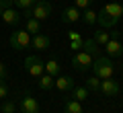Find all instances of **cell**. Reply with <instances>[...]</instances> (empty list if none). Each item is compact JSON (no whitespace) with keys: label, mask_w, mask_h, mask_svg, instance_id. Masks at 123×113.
<instances>
[{"label":"cell","mask_w":123,"mask_h":113,"mask_svg":"<svg viewBox=\"0 0 123 113\" xmlns=\"http://www.w3.org/2000/svg\"><path fill=\"white\" fill-rule=\"evenodd\" d=\"M45 74L53 76V78L62 74V68H60V64H57V60H49V62H45Z\"/></svg>","instance_id":"cell-20"},{"label":"cell","mask_w":123,"mask_h":113,"mask_svg":"<svg viewBox=\"0 0 123 113\" xmlns=\"http://www.w3.org/2000/svg\"><path fill=\"white\" fill-rule=\"evenodd\" d=\"M6 76H8V68L0 62V80H6Z\"/></svg>","instance_id":"cell-28"},{"label":"cell","mask_w":123,"mask_h":113,"mask_svg":"<svg viewBox=\"0 0 123 113\" xmlns=\"http://www.w3.org/2000/svg\"><path fill=\"white\" fill-rule=\"evenodd\" d=\"M123 17V4L121 2H109L97 13V23L101 25V29H115L119 21Z\"/></svg>","instance_id":"cell-1"},{"label":"cell","mask_w":123,"mask_h":113,"mask_svg":"<svg viewBox=\"0 0 123 113\" xmlns=\"http://www.w3.org/2000/svg\"><path fill=\"white\" fill-rule=\"evenodd\" d=\"M14 2V8H18V10H29V8H33V4H35L37 0H12Z\"/></svg>","instance_id":"cell-22"},{"label":"cell","mask_w":123,"mask_h":113,"mask_svg":"<svg viewBox=\"0 0 123 113\" xmlns=\"http://www.w3.org/2000/svg\"><path fill=\"white\" fill-rule=\"evenodd\" d=\"M68 37H70V41H80V39H84L82 35L76 33V31H70V35H68Z\"/></svg>","instance_id":"cell-29"},{"label":"cell","mask_w":123,"mask_h":113,"mask_svg":"<svg viewBox=\"0 0 123 113\" xmlns=\"http://www.w3.org/2000/svg\"><path fill=\"white\" fill-rule=\"evenodd\" d=\"M37 84H39V88H41V91H51V88L55 86V78L43 72V74L39 76V78H37Z\"/></svg>","instance_id":"cell-15"},{"label":"cell","mask_w":123,"mask_h":113,"mask_svg":"<svg viewBox=\"0 0 123 113\" xmlns=\"http://www.w3.org/2000/svg\"><path fill=\"white\" fill-rule=\"evenodd\" d=\"M25 70L33 76V78H39L41 74L45 72V62L41 60L39 56H35V53H33V56H27L25 58Z\"/></svg>","instance_id":"cell-4"},{"label":"cell","mask_w":123,"mask_h":113,"mask_svg":"<svg viewBox=\"0 0 123 113\" xmlns=\"http://www.w3.org/2000/svg\"><path fill=\"white\" fill-rule=\"evenodd\" d=\"M74 78H70V76H64V74H60V76H55V88L60 93H70L72 88H74Z\"/></svg>","instance_id":"cell-12"},{"label":"cell","mask_w":123,"mask_h":113,"mask_svg":"<svg viewBox=\"0 0 123 113\" xmlns=\"http://www.w3.org/2000/svg\"><path fill=\"white\" fill-rule=\"evenodd\" d=\"M31 45H33V49H37V52H45V49H49V45H51V39H49L47 35L43 33H37L33 39H31Z\"/></svg>","instance_id":"cell-11"},{"label":"cell","mask_w":123,"mask_h":113,"mask_svg":"<svg viewBox=\"0 0 123 113\" xmlns=\"http://www.w3.org/2000/svg\"><path fill=\"white\" fill-rule=\"evenodd\" d=\"M10 6H14V2H12V0H0V14L4 13L6 8H10Z\"/></svg>","instance_id":"cell-27"},{"label":"cell","mask_w":123,"mask_h":113,"mask_svg":"<svg viewBox=\"0 0 123 113\" xmlns=\"http://www.w3.org/2000/svg\"><path fill=\"white\" fill-rule=\"evenodd\" d=\"M25 31L31 33V35L41 33V21H37V19H33V17H25Z\"/></svg>","instance_id":"cell-14"},{"label":"cell","mask_w":123,"mask_h":113,"mask_svg":"<svg viewBox=\"0 0 123 113\" xmlns=\"http://www.w3.org/2000/svg\"><path fill=\"white\" fill-rule=\"evenodd\" d=\"M80 8H76L74 4L72 6H68V8H64L62 10V21L64 23H76V21H80Z\"/></svg>","instance_id":"cell-13"},{"label":"cell","mask_w":123,"mask_h":113,"mask_svg":"<svg viewBox=\"0 0 123 113\" xmlns=\"http://www.w3.org/2000/svg\"><path fill=\"white\" fill-rule=\"evenodd\" d=\"M103 47H105V52H107L109 58H121L123 56V45H121V41H119L117 31H111V39L107 41Z\"/></svg>","instance_id":"cell-6"},{"label":"cell","mask_w":123,"mask_h":113,"mask_svg":"<svg viewBox=\"0 0 123 113\" xmlns=\"http://www.w3.org/2000/svg\"><path fill=\"white\" fill-rule=\"evenodd\" d=\"M64 113H84L82 111V103L74 99H68L66 105H64Z\"/></svg>","instance_id":"cell-19"},{"label":"cell","mask_w":123,"mask_h":113,"mask_svg":"<svg viewBox=\"0 0 123 113\" xmlns=\"http://www.w3.org/2000/svg\"><path fill=\"white\" fill-rule=\"evenodd\" d=\"M21 113H39V103H37L35 97H31V95H25L21 99Z\"/></svg>","instance_id":"cell-10"},{"label":"cell","mask_w":123,"mask_h":113,"mask_svg":"<svg viewBox=\"0 0 123 113\" xmlns=\"http://www.w3.org/2000/svg\"><path fill=\"white\" fill-rule=\"evenodd\" d=\"M0 19L6 23V25H10V27H17V25H21V21H23V17H21V10L18 8H14V6H10V8H6L4 13L0 14Z\"/></svg>","instance_id":"cell-9"},{"label":"cell","mask_w":123,"mask_h":113,"mask_svg":"<svg viewBox=\"0 0 123 113\" xmlns=\"http://www.w3.org/2000/svg\"><path fill=\"white\" fill-rule=\"evenodd\" d=\"M109 39H111V33H107L105 29H97L94 33H92V41H94L97 45H105Z\"/></svg>","instance_id":"cell-18"},{"label":"cell","mask_w":123,"mask_h":113,"mask_svg":"<svg viewBox=\"0 0 123 113\" xmlns=\"http://www.w3.org/2000/svg\"><path fill=\"white\" fill-rule=\"evenodd\" d=\"M98 91H101L105 97L113 99V97L119 95V80H115V78H105V80H101V88H98Z\"/></svg>","instance_id":"cell-8"},{"label":"cell","mask_w":123,"mask_h":113,"mask_svg":"<svg viewBox=\"0 0 123 113\" xmlns=\"http://www.w3.org/2000/svg\"><path fill=\"white\" fill-rule=\"evenodd\" d=\"M82 41H84V39H80V41H70V49H82Z\"/></svg>","instance_id":"cell-30"},{"label":"cell","mask_w":123,"mask_h":113,"mask_svg":"<svg viewBox=\"0 0 123 113\" xmlns=\"http://www.w3.org/2000/svg\"><path fill=\"white\" fill-rule=\"evenodd\" d=\"M70 99H74V101H86L88 99V88L86 86H78V84H74V88H72V97Z\"/></svg>","instance_id":"cell-17"},{"label":"cell","mask_w":123,"mask_h":113,"mask_svg":"<svg viewBox=\"0 0 123 113\" xmlns=\"http://www.w3.org/2000/svg\"><path fill=\"white\" fill-rule=\"evenodd\" d=\"M82 52L90 53L92 58H98V56H101V49H98V45L94 43L92 39H84V41H82Z\"/></svg>","instance_id":"cell-16"},{"label":"cell","mask_w":123,"mask_h":113,"mask_svg":"<svg viewBox=\"0 0 123 113\" xmlns=\"http://www.w3.org/2000/svg\"><path fill=\"white\" fill-rule=\"evenodd\" d=\"M0 109H2V113H14L17 105H14V101H4V103H0Z\"/></svg>","instance_id":"cell-24"},{"label":"cell","mask_w":123,"mask_h":113,"mask_svg":"<svg viewBox=\"0 0 123 113\" xmlns=\"http://www.w3.org/2000/svg\"><path fill=\"white\" fill-rule=\"evenodd\" d=\"M90 70H92V74H94L97 78H101V80L113 78V74H115V66H113V62H111V58L103 56V53L92 60V68Z\"/></svg>","instance_id":"cell-2"},{"label":"cell","mask_w":123,"mask_h":113,"mask_svg":"<svg viewBox=\"0 0 123 113\" xmlns=\"http://www.w3.org/2000/svg\"><path fill=\"white\" fill-rule=\"evenodd\" d=\"M0 113H2V109H0Z\"/></svg>","instance_id":"cell-31"},{"label":"cell","mask_w":123,"mask_h":113,"mask_svg":"<svg viewBox=\"0 0 123 113\" xmlns=\"http://www.w3.org/2000/svg\"><path fill=\"white\" fill-rule=\"evenodd\" d=\"M92 60H94V58H92L90 53H86V52H76L74 58H72V66H74L78 72H84V74H86V70L92 68Z\"/></svg>","instance_id":"cell-7"},{"label":"cell","mask_w":123,"mask_h":113,"mask_svg":"<svg viewBox=\"0 0 123 113\" xmlns=\"http://www.w3.org/2000/svg\"><path fill=\"white\" fill-rule=\"evenodd\" d=\"M8 43L12 49H27L31 45V33H27L25 29H17V31L10 33Z\"/></svg>","instance_id":"cell-3"},{"label":"cell","mask_w":123,"mask_h":113,"mask_svg":"<svg viewBox=\"0 0 123 113\" xmlns=\"http://www.w3.org/2000/svg\"><path fill=\"white\" fill-rule=\"evenodd\" d=\"M92 2H94V0H74V6L80 8V10H86V8H90Z\"/></svg>","instance_id":"cell-25"},{"label":"cell","mask_w":123,"mask_h":113,"mask_svg":"<svg viewBox=\"0 0 123 113\" xmlns=\"http://www.w3.org/2000/svg\"><path fill=\"white\" fill-rule=\"evenodd\" d=\"M121 4H123V2H121Z\"/></svg>","instance_id":"cell-32"},{"label":"cell","mask_w":123,"mask_h":113,"mask_svg":"<svg viewBox=\"0 0 123 113\" xmlns=\"http://www.w3.org/2000/svg\"><path fill=\"white\" fill-rule=\"evenodd\" d=\"M86 88H88V91H98V88H101V78H97L94 74L88 76V78H86Z\"/></svg>","instance_id":"cell-23"},{"label":"cell","mask_w":123,"mask_h":113,"mask_svg":"<svg viewBox=\"0 0 123 113\" xmlns=\"http://www.w3.org/2000/svg\"><path fill=\"white\" fill-rule=\"evenodd\" d=\"M80 21H82L84 25H94V23H97V13H94L92 8L82 10V14H80Z\"/></svg>","instance_id":"cell-21"},{"label":"cell","mask_w":123,"mask_h":113,"mask_svg":"<svg viewBox=\"0 0 123 113\" xmlns=\"http://www.w3.org/2000/svg\"><path fill=\"white\" fill-rule=\"evenodd\" d=\"M51 2L49 0H37L35 4H33V8H31V17L37 19V21H45V19L51 17Z\"/></svg>","instance_id":"cell-5"},{"label":"cell","mask_w":123,"mask_h":113,"mask_svg":"<svg viewBox=\"0 0 123 113\" xmlns=\"http://www.w3.org/2000/svg\"><path fill=\"white\" fill-rule=\"evenodd\" d=\"M6 97H8V84H6V80H0V99L4 101Z\"/></svg>","instance_id":"cell-26"}]
</instances>
